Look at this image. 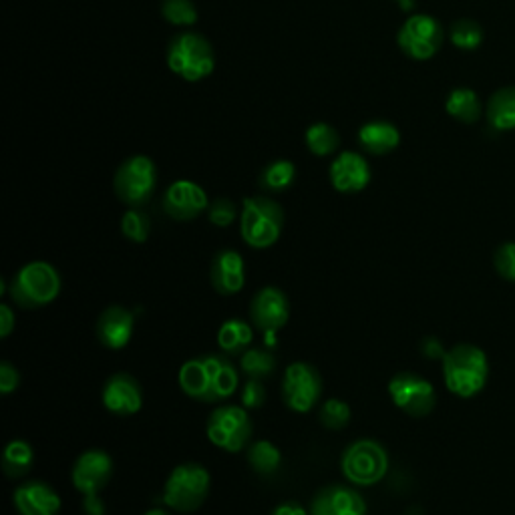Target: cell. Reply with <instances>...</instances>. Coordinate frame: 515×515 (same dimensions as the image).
<instances>
[{
  "label": "cell",
  "mask_w": 515,
  "mask_h": 515,
  "mask_svg": "<svg viewBox=\"0 0 515 515\" xmlns=\"http://www.w3.org/2000/svg\"><path fill=\"white\" fill-rule=\"evenodd\" d=\"M178 383L182 391L202 403L230 399L240 387V375L232 363L218 355H206L184 363Z\"/></svg>",
  "instance_id": "obj_1"
},
{
  "label": "cell",
  "mask_w": 515,
  "mask_h": 515,
  "mask_svg": "<svg viewBox=\"0 0 515 515\" xmlns=\"http://www.w3.org/2000/svg\"><path fill=\"white\" fill-rule=\"evenodd\" d=\"M489 377L487 355L475 345H457L443 357V379L459 399H471L483 391Z\"/></svg>",
  "instance_id": "obj_2"
},
{
  "label": "cell",
  "mask_w": 515,
  "mask_h": 515,
  "mask_svg": "<svg viewBox=\"0 0 515 515\" xmlns=\"http://www.w3.org/2000/svg\"><path fill=\"white\" fill-rule=\"evenodd\" d=\"M167 67L188 83L206 79L216 67L212 43L200 33L176 35L167 47Z\"/></svg>",
  "instance_id": "obj_3"
},
{
  "label": "cell",
  "mask_w": 515,
  "mask_h": 515,
  "mask_svg": "<svg viewBox=\"0 0 515 515\" xmlns=\"http://www.w3.org/2000/svg\"><path fill=\"white\" fill-rule=\"evenodd\" d=\"M61 292V276L49 262H29L11 280L9 294L21 308H43Z\"/></svg>",
  "instance_id": "obj_4"
},
{
  "label": "cell",
  "mask_w": 515,
  "mask_h": 515,
  "mask_svg": "<svg viewBox=\"0 0 515 515\" xmlns=\"http://www.w3.org/2000/svg\"><path fill=\"white\" fill-rule=\"evenodd\" d=\"M284 228V212L270 198H246L240 216V234L244 242L256 250H266L280 240Z\"/></svg>",
  "instance_id": "obj_5"
},
{
  "label": "cell",
  "mask_w": 515,
  "mask_h": 515,
  "mask_svg": "<svg viewBox=\"0 0 515 515\" xmlns=\"http://www.w3.org/2000/svg\"><path fill=\"white\" fill-rule=\"evenodd\" d=\"M210 485V471L204 465L182 463L169 473L163 485V503L182 513L196 511L208 499Z\"/></svg>",
  "instance_id": "obj_6"
},
{
  "label": "cell",
  "mask_w": 515,
  "mask_h": 515,
  "mask_svg": "<svg viewBox=\"0 0 515 515\" xmlns=\"http://www.w3.org/2000/svg\"><path fill=\"white\" fill-rule=\"evenodd\" d=\"M117 198L129 208H143L157 188V167L147 155L125 159L113 178Z\"/></svg>",
  "instance_id": "obj_7"
},
{
  "label": "cell",
  "mask_w": 515,
  "mask_h": 515,
  "mask_svg": "<svg viewBox=\"0 0 515 515\" xmlns=\"http://www.w3.org/2000/svg\"><path fill=\"white\" fill-rule=\"evenodd\" d=\"M340 469L351 483L359 487H369L379 483L387 475L389 453L375 439H359L342 453Z\"/></svg>",
  "instance_id": "obj_8"
},
{
  "label": "cell",
  "mask_w": 515,
  "mask_h": 515,
  "mask_svg": "<svg viewBox=\"0 0 515 515\" xmlns=\"http://www.w3.org/2000/svg\"><path fill=\"white\" fill-rule=\"evenodd\" d=\"M206 433L218 449L238 453L252 439V419L242 407H220L210 415Z\"/></svg>",
  "instance_id": "obj_9"
},
{
  "label": "cell",
  "mask_w": 515,
  "mask_h": 515,
  "mask_svg": "<svg viewBox=\"0 0 515 515\" xmlns=\"http://www.w3.org/2000/svg\"><path fill=\"white\" fill-rule=\"evenodd\" d=\"M443 41H445V31L441 23L431 15L409 17L397 35L399 49L415 61H427L435 57Z\"/></svg>",
  "instance_id": "obj_10"
},
{
  "label": "cell",
  "mask_w": 515,
  "mask_h": 515,
  "mask_svg": "<svg viewBox=\"0 0 515 515\" xmlns=\"http://www.w3.org/2000/svg\"><path fill=\"white\" fill-rule=\"evenodd\" d=\"M322 395V377L308 363H292L282 381V399L294 413H308L316 407Z\"/></svg>",
  "instance_id": "obj_11"
},
{
  "label": "cell",
  "mask_w": 515,
  "mask_h": 515,
  "mask_svg": "<svg viewBox=\"0 0 515 515\" xmlns=\"http://www.w3.org/2000/svg\"><path fill=\"white\" fill-rule=\"evenodd\" d=\"M393 403L411 417H427L437 405L435 387L415 373H399L389 383Z\"/></svg>",
  "instance_id": "obj_12"
},
{
  "label": "cell",
  "mask_w": 515,
  "mask_h": 515,
  "mask_svg": "<svg viewBox=\"0 0 515 515\" xmlns=\"http://www.w3.org/2000/svg\"><path fill=\"white\" fill-rule=\"evenodd\" d=\"M210 208L208 194L202 186L190 180L171 184L163 194V212L178 222H190Z\"/></svg>",
  "instance_id": "obj_13"
},
{
  "label": "cell",
  "mask_w": 515,
  "mask_h": 515,
  "mask_svg": "<svg viewBox=\"0 0 515 515\" xmlns=\"http://www.w3.org/2000/svg\"><path fill=\"white\" fill-rule=\"evenodd\" d=\"M113 477V459L101 449L81 453L73 465V485L83 495L99 493Z\"/></svg>",
  "instance_id": "obj_14"
},
{
  "label": "cell",
  "mask_w": 515,
  "mask_h": 515,
  "mask_svg": "<svg viewBox=\"0 0 515 515\" xmlns=\"http://www.w3.org/2000/svg\"><path fill=\"white\" fill-rule=\"evenodd\" d=\"M332 188L340 194H359L371 184V165L355 151H342L330 165Z\"/></svg>",
  "instance_id": "obj_15"
},
{
  "label": "cell",
  "mask_w": 515,
  "mask_h": 515,
  "mask_svg": "<svg viewBox=\"0 0 515 515\" xmlns=\"http://www.w3.org/2000/svg\"><path fill=\"white\" fill-rule=\"evenodd\" d=\"M250 318L254 326L264 332H276L284 328L290 318L288 296L274 286L262 288L250 304Z\"/></svg>",
  "instance_id": "obj_16"
},
{
  "label": "cell",
  "mask_w": 515,
  "mask_h": 515,
  "mask_svg": "<svg viewBox=\"0 0 515 515\" xmlns=\"http://www.w3.org/2000/svg\"><path fill=\"white\" fill-rule=\"evenodd\" d=\"M310 515H367V501L351 487L328 485L314 495Z\"/></svg>",
  "instance_id": "obj_17"
},
{
  "label": "cell",
  "mask_w": 515,
  "mask_h": 515,
  "mask_svg": "<svg viewBox=\"0 0 515 515\" xmlns=\"http://www.w3.org/2000/svg\"><path fill=\"white\" fill-rule=\"evenodd\" d=\"M103 405L113 415L129 417L141 411L143 391L135 377L127 373L113 375L103 387Z\"/></svg>",
  "instance_id": "obj_18"
},
{
  "label": "cell",
  "mask_w": 515,
  "mask_h": 515,
  "mask_svg": "<svg viewBox=\"0 0 515 515\" xmlns=\"http://www.w3.org/2000/svg\"><path fill=\"white\" fill-rule=\"evenodd\" d=\"M133 326H135V318L131 310L123 306H109L97 318L95 334L105 349L121 351L131 342Z\"/></svg>",
  "instance_id": "obj_19"
},
{
  "label": "cell",
  "mask_w": 515,
  "mask_h": 515,
  "mask_svg": "<svg viewBox=\"0 0 515 515\" xmlns=\"http://www.w3.org/2000/svg\"><path fill=\"white\" fill-rule=\"evenodd\" d=\"M210 280L218 294L234 296L246 284V264L240 252L236 250H220L210 266Z\"/></svg>",
  "instance_id": "obj_20"
},
{
  "label": "cell",
  "mask_w": 515,
  "mask_h": 515,
  "mask_svg": "<svg viewBox=\"0 0 515 515\" xmlns=\"http://www.w3.org/2000/svg\"><path fill=\"white\" fill-rule=\"evenodd\" d=\"M15 507L21 515H59L61 497L43 481H27L17 487L13 495Z\"/></svg>",
  "instance_id": "obj_21"
},
{
  "label": "cell",
  "mask_w": 515,
  "mask_h": 515,
  "mask_svg": "<svg viewBox=\"0 0 515 515\" xmlns=\"http://www.w3.org/2000/svg\"><path fill=\"white\" fill-rule=\"evenodd\" d=\"M359 141L365 151H369L373 155H387L399 147L401 133H399L397 125H393L391 121L379 119V121L365 123L361 127Z\"/></svg>",
  "instance_id": "obj_22"
},
{
  "label": "cell",
  "mask_w": 515,
  "mask_h": 515,
  "mask_svg": "<svg viewBox=\"0 0 515 515\" xmlns=\"http://www.w3.org/2000/svg\"><path fill=\"white\" fill-rule=\"evenodd\" d=\"M485 117L495 131H515V85L501 87L489 97Z\"/></svg>",
  "instance_id": "obj_23"
},
{
  "label": "cell",
  "mask_w": 515,
  "mask_h": 515,
  "mask_svg": "<svg viewBox=\"0 0 515 515\" xmlns=\"http://www.w3.org/2000/svg\"><path fill=\"white\" fill-rule=\"evenodd\" d=\"M254 342V330L240 318L226 320L218 330V345L228 355H242Z\"/></svg>",
  "instance_id": "obj_24"
},
{
  "label": "cell",
  "mask_w": 515,
  "mask_h": 515,
  "mask_svg": "<svg viewBox=\"0 0 515 515\" xmlns=\"http://www.w3.org/2000/svg\"><path fill=\"white\" fill-rule=\"evenodd\" d=\"M445 111L461 121V123H475L481 113H483V107H481V101H479V95L469 89V87H457L453 89L449 95H447V101H445Z\"/></svg>",
  "instance_id": "obj_25"
},
{
  "label": "cell",
  "mask_w": 515,
  "mask_h": 515,
  "mask_svg": "<svg viewBox=\"0 0 515 515\" xmlns=\"http://www.w3.org/2000/svg\"><path fill=\"white\" fill-rule=\"evenodd\" d=\"M33 465H35V451H33L31 443H27L23 439H15L5 447L3 471L7 473V477L21 479V477L29 475Z\"/></svg>",
  "instance_id": "obj_26"
},
{
  "label": "cell",
  "mask_w": 515,
  "mask_h": 515,
  "mask_svg": "<svg viewBox=\"0 0 515 515\" xmlns=\"http://www.w3.org/2000/svg\"><path fill=\"white\" fill-rule=\"evenodd\" d=\"M294 178H296L294 163L288 159H276L262 169L258 182L262 190L278 194V192H286L294 184Z\"/></svg>",
  "instance_id": "obj_27"
},
{
  "label": "cell",
  "mask_w": 515,
  "mask_h": 515,
  "mask_svg": "<svg viewBox=\"0 0 515 515\" xmlns=\"http://www.w3.org/2000/svg\"><path fill=\"white\" fill-rule=\"evenodd\" d=\"M248 463L256 473L272 475L282 463V453L274 443L262 439L252 443V447L248 449Z\"/></svg>",
  "instance_id": "obj_28"
},
{
  "label": "cell",
  "mask_w": 515,
  "mask_h": 515,
  "mask_svg": "<svg viewBox=\"0 0 515 515\" xmlns=\"http://www.w3.org/2000/svg\"><path fill=\"white\" fill-rule=\"evenodd\" d=\"M340 145V135L338 131L328 125V123H314L306 129V147L318 155V157H326L330 153H334Z\"/></svg>",
  "instance_id": "obj_29"
},
{
  "label": "cell",
  "mask_w": 515,
  "mask_h": 515,
  "mask_svg": "<svg viewBox=\"0 0 515 515\" xmlns=\"http://www.w3.org/2000/svg\"><path fill=\"white\" fill-rule=\"evenodd\" d=\"M240 369L248 379H268L276 371V359L264 349H248L240 355Z\"/></svg>",
  "instance_id": "obj_30"
},
{
  "label": "cell",
  "mask_w": 515,
  "mask_h": 515,
  "mask_svg": "<svg viewBox=\"0 0 515 515\" xmlns=\"http://www.w3.org/2000/svg\"><path fill=\"white\" fill-rule=\"evenodd\" d=\"M449 37H451V43L459 49V51H477L483 43V29L477 21H471V19H459L451 25V31H449Z\"/></svg>",
  "instance_id": "obj_31"
},
{
  "label": "cell",
  "mask_w": 515,
  "mask_h": 515,
  "mask_svg": "<svg viewBox=\"0 0 515 515\" xmlns=\"http://www.w3.org/2000/svg\"><path fill=\"white\" fill-rule=\"evenodd\" d=\"M161 17L176 27H192L198 23L194 0H161Z\"/></svg>",
  "instance_id": "obj_32"
},
{
  "label": "cell",
  "mask_w": 515,
  "mask_h": 515,
  "mask_svg": "<svg viewBox=\"0 0 515 515\" xmlns=\"http://www.w3.org/2000/svg\"><path fill=\"white\" fill-rule=\"evenodd\" d=\"M320 423L330 431H340L351 423V407L340 399H328L322 403L318 413Z\"/></svg>",
  "instance_id": "obj_33"
},
{
  "label": "cell",
  "mask_w": 515,
  "mask_h": 515,
  "mask_svg": "<svg viewBox=\"0 0 515 515\" xmlns=\"http://www.w3.org/2000/svg\"><path fill=\"white\" fill-rule=\"evenodd\" d=\"M149 230H151L149 216L141 208H129L123 214L121 232L127 240H131L135 244H143L149 238Z\"/></svg>",
  "instance_id": "obj_34"
},
{
  "label": "cell",
  "mask_w": 515,
  "mask_h": 515,
  "mask_svg": "<svg viewBox=\"0 0 515 515\" xmlns=\"http://www.w3.org/2000/svg\"><path fill=\"white\" fill-rule=\"evenodd\" d=\"M493 264L497 274L507 280L515 282V242H505L495 250Z\"/></svg>",
  "instance_id": "obj_35"
},
{
  "label": "cell",
  "mask_w": 515,
  "mask_h": 515,
  "mask_svg": "<svg viewBox=\"0 0 515 515\" xmlns=\"http://www.w3.org/2000/svg\"><path fill=\"white\" fill-rule=\"evenodd\" d=\"M236 216H238L236 204L232 200H228V198H218L208 208V218L218 228L230 226L236 220Z\"/></svg>",
  "instance_id": "obj_36"
},
{
  "label": "cell",
  "mask_w": 515,
  "mask_h": 515,
  "mask_svg": "<svg viewBox=\"0 0 515 515\" xmlns=\"http://www.w3.org/2000/svg\"><path fill=\"white\" fill-rule=\"evenodd\" d=\"M266 401V389L260 379H248L242 387V405L246 409H260Z\"/></svg>",
  "instance_id": "obj_37"
},
{
  "label": "cell",
  "mask_w": 515,
  "mask_h": 515,
  "mask_svg": "<svg viewBox=\"0 0 515 515\" xmlns=\"http://www.w3.org/2000/svg\"><path fill=\"white\" fill-rule=\"evenodd\" d=\"M21 383V373L9 361L0 365V393L11 395Z\"/></svg>",
  "instance_id": "obj_38"
},
{
  "label": "cell",
  "mask_w": 515,
  "mask_h": 515,
  "mask_svg": "<svg viewBox=\"0 0 515 515\" xmlns=\"http://www.w3.org/2000/svg\"><path fill=\"white\" fill-rule=\"evenodd\" d=\"M15 324H17V318H15L13 308L9 304L0 306V336L3 338L11 336V332L15 330Z\"/></svg>",
  "instance_id": "obj_39"
},
{
  "label": "cell",
  "mask_w": 515,
  "mask_h": 515,
  "mask_svg": "<svg viewBox=\"0 0 515 515\" xmlns=\"http://www.w3.org/2000/svg\"><path fill=\"white\" fill-rule=\"evenodd\" d=\"M83 509L87 515H103L105 513V505L99 497V493H93V495H85V503H83Z\"/></svg>",
  "instance_id": "obj_40"
},
{
  "label": "cell",
  "mask_w": 515,
  "mask_h": 515,
  "mask_svg": "<svg viewBox=\"0 0 515 515\" xmlns=\"http://www.w3.org/2000/svg\"><path fill=\"white\" fill-rule=\"evenodd\" d=\"M272 515H306V509L298 501H284L272 511Z\"/></svg>",
  "instance_id": "obj_41"
},
{
  "label": "cell",
  "mask_w": 515,
  "mask_h": 515,
  "mask_svg": "<svg viewBox=\"0 0 515 515\" xmlns=\"http://www.w3.org/2000/svg\"><path fill=\"white\" fill-rule=\"evenodd\" d=\"M423 353H425L427 357H431V359H443V357H445V351L441 349L439 340H435V338H427V340H425Z\"/></svg>",
  "instance_id": "obj_42"
},
{
  "label": "cell",
  "mask_w": 515,
  "mask_h": 515,
  "mask_svg": "<svg viewBox=\"0 0 515 515\" xmlns=\"http://www.w3.org/2000/svg\"><path fill=\"white\" fill-rule=\"evenodd\" d=\"M143 515H171V513H167V511H165V509H161V507H153V509L145 511Z\"/></svg>",
  "instance_id": "obj_43"
},
{
  "label": "cell",
  "mask_w": 515,
  "mask_h": 515,
  "mask_svg": "<svg viewBox=\"0 0 515 515\" xmlns=\"http://www.w3.org/2000/svg\"><path fill=\"white\" fill-rule=\"evenodd\" d=\"M395 3H399L403 9H409V7H411V0H395Z\"/></svg>",
  "instance_id": "obj_44"
}]
</instances>
